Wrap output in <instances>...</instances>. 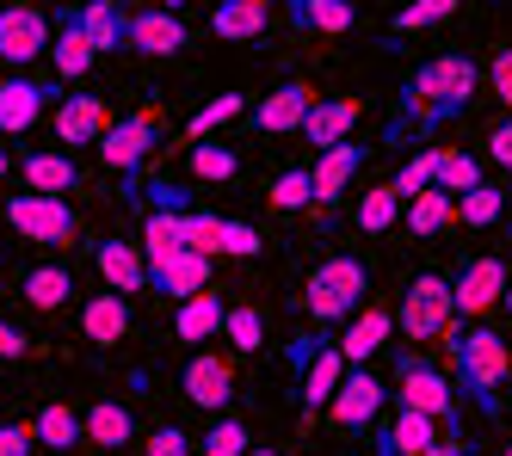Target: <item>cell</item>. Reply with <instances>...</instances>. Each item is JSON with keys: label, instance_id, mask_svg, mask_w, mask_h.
I'll list each match as a JSON object with an SVG mask.
<instances>
[{"label": "cell", "instance_id": "1", "mask_svg": "<svg viewBox=\"0 0 512 456\" xmlns=\"http://www.w3.org/2000/svg\"><path fill=\"white\" fill-rule=\"evenodd\" d=\"M475 87H482V68H475L469 56H432L408 74V87H401V111H395V124L389 136H401L414 124V136H432V130H445L451 118H463V111L475 105Z\"/></svg>", "mask_w": 512, "mask_h": 456}, {"label": "cell", "instance_id": "2", "mask_svg": "<svg viewBox=\"0 0 512 456\" xmlns=\"http://www.w3.org/2000/svg\"><path fill=\"white\" fill-rule=\"evenodd\" d=\"M445 346H451V364H457V389H469V401L494 420V413H500V383L512 376L506 339L494 327H463V321H451Z\"/></svg>", "mask_w": 512, "mask_h": 456}, {"label": "cell", "instance_id": "3", "mask_svg": "<svg viewBox=\"0 0 512 456\" xmlns=\"http://www.w3.org/2000/svg\"><path fill=\"white\" fill-rule=\"evenodd\" d=\"M303 302H309L315 327H340V321H352V315L364 309V302H371V265H364V259H352V253L321 259L315 272H309V290H303Z\"/></svg>", "mask_w": 512, "mask_h": 456}, {"label": "cell", "instance_id": "4", "mask_svg": "<svg viewBox=\"0 0 512 456\" xmlns=\"http://www.w3.org/2000/svg\"><path fill=\"white\" fill-rule=\"evenodd\" d=\"M395 395L408 413H426V420L445 426V438H463V407H457V389L445 370H432L420 352H401L395 358Z\"/></svg>", "mask_w": 512, "mask_h": 456}, {"label": "cell", "instance_id": "5", "mask_svg": "<svg viewBox=\"0 0 512 456\" xmlns=\"http://www.w3.org/2000/svg\"><path fill=\"white\" fill-rule=\"evenodd\" d=\"M457 321V302H451V284L438 272H420L408 290H401V309H395V327L414 339V346H426V339H445Z\"/></svg>", "mask_w": 512, "mask_h": 456}, {"label": "cell", "instance_id": "6", "mask_svg": "<svg viewBox=\"0 0 512 456\" xmlns=\"http://www.w3.org/2000/svg\"><path fill=\"white\" fill-rule=\"evenodd\" d=\"M7 222L19 228V241L31 247H68L81 235V216L68 198H44V192H13L7 198Z\"/></svg>", "mask_w": 512, "mask_h": 456}, {"label": "cell", "instance_id": "7", "mask_svg": "<svg viewBox=\"0 0 512 456\" xmlns=\"http://www.w3.org/2000/svg\"><path fill=\"white\" fill-rule=\"evenodd\" d=\"M155 148H161V118L155 111H130V118H118L112 130H105L99 161L124 179V198H136V173H142V161H149Z\"/></svg>", "mask_w": 512, "mask_h": 456}, {"label": "cell", "instance_id": "8", "mask_svg": "<svg viewBox=\"0 0 512 456\" xmlns=\"http://www.w3.org/2000/svg\"><path fill=\"white\" fill-rule=\"evenodd\" d=\"M50 44H56V31H50V13L38 7V0H13V7H0V62L31 68Z\"/></svg>", "mask_w": 512, "mask_h": 456}, {"label": "cell", "instance_id": "9", "mask_svg": "<svg viewBox=\"0 0 512 456\" xmlns=\"http://www.w3.org/2000/svg\"><path fill=\"white\" fill-rule=\"evenodd\" d=\"M500 296H506V265H500L494 253L469 259L463 272L451 278V302H457V321H475V315H488Z\"/></svg>", "mask_w": 512, "mask_h": 456}, {"label": "cell", "instance_id": "10", "mask_svg": "<svg viewBox=\"0 0 512 456\" xmlns=\"http://www.w3.org/2000/svg\"><path fill=\"white\" fill-rule=\"evenodd\" d=\"M179 389H186L192 407L223 413V407L235 401V364H229V358H216V352H198L186 370H179Z\"/></svg>", "mask_w": 512, "mask_h": 456}, {"label": "cell", "instance_id": "11", "mask_svg": "<svg viewBox=\"0 0 512 456\" xmlns=\"http://www.w3.org/2000/svg\"><path fill=\"white\" fill-rule=\"evenodd\" d=\"M56 142H68V155H75L81 142H105V130H112V111H105L99 93H68L56 105Z\"/></svg>", "mask_w": 512, "mask_h": 456}, {"label": "cell", "instance_id": "12", "mask_svg": "<svg viewBox=\"0 0 512 456\" xmlns=\"http://www.w3.org/2000/svg\"><path fill=\"white\" fill-rule=\"evenodd\" d=\"M383 395H389V389L377 383L371 370H346V383H340V395L327 401V420H334V426H346V432H364V426L377 420V407H383Z\"/></svg>", "mask_w": 512, "mask_h": 456}, {"label": "cell", "instance_id": "13", "mask_svg": "<svg viewBox=\"0 0 512 456\" xmlns=\"http://www.w3.org/2000/svg\"><path fill=\"white\" fill-rule=\"evenodd\" d=\"M364 155H371V148L364 142H340V148H327V155H315V204L321 210H334L340 198H346V185L364 173Z\"/></svg>", "mask_w": 512, "mask_h": 456}, {"label": "cell", "instance_id": "14", "mask_svg": "<svg viewBox=\"0 0 512 456\" xmlns=\"http://www.w3.org/2000/svg\"><path fill=\"white\" fill-rule=\"evenodd\" d=\"M309 105H315V93L303 81H284V87H272L260 105H253L247 118H253V130H266V136H290V130H303Z\"/></svg>", "mask_w": 512, "mask_h": 456}, {"label": "cell", "instance_id": "15", "mask_svg": "<svg viewBox=\"0 0 512 456\" xmlns=\"http://www.w3.org/2000/svg\"><path fill=\"white\" fill-rule=\"evenodd\" d=\"M389 333H395V315L377 309V302H364V309L346 321V333H340V358H346V370H364V358H377V352L389 346Z\"/></svg>", "mask_w": 512, "mask_h": 456}, {"label": "cell", "instance_id": "16", "mask_svg": "<svg viewBox=\"0 0 512 456\" xmlns=\"http://www.w3.org/2000/svg\"><path fill=\"white\" fill-rule=\"evenodd\" d=\"M149 290H161V296H173V302H192L198 290H210V253L179 247L173 259L149 265Z\"/></svg>", "mask_w": 512, "mask_h": 456}, {"label": "cell", "instance_id": "17", "mask_svg": "<svg viewBox=\"0 0 512 456\" xmlns=\"http://www.w3.org/2000/svg\"><path fill=\"white\" fill-rule=\"evenodd\" d=\"M124 50H142V56H179V50H186V25H179V13H161V7L130 13V25H124Z\"/></svg>", "mask_w": 512, "mask_h": 456}, {"label": "cell", "instance_id": "18", "mask_svg": "<svg viewBox=\"0 0 512 456\" xmlns=\"http://www.w3.org/2000/svg\"><path fill=\"white\" fill-rule=\"evenodd\" d=\"M93 265H99L105 290H118V296L149 290V259H142L136 241H99V247H93Z\"/></svg>", "mask_w": 512, "mask_h": 456}, {"label": "cell", "instance_id": "19", "mask_svg": "<svg viewBox=\"0 0 512 456\" xmlns=\"http://www.w3.org/2000/svg\"><path fill=\"white\" fill-rule=\"evenodd\" d=\"M19 179H25V192L62 198V192H75V185H81V167H75V155H68V148H38V155L19 161Z\"/></svg>", "mask_w": 512, "mask_h": 456}, {"label": "cell", "instance_id": "20", "mask_svg": "<svg viewBox=\"0 0 512 456\" xmlns=\"http://www.w3.org/2000/svg\"><path fill=\"white\" fill-rule=\"evenodd\" d=\"M44 99H50L44 81H25V74L0 81V136H25L31 124L44 118Z\"/></svg>", "mask_w": 512, "mask_h": 456}, {"label": "cell", "instance_id": "21", "mask_svg": "<svg viewBox=\"0 0 512 456\" xmlns=\"http://www.w3.org/2000/svg\"><path fill=\"white\" fill-rule=\"evenodd\" d=\"M358 118H364V105H358V99H315L297 136H309L321 155H327V148H340V142L352 136V124H358Z\"/></svg>", "mask_w": 512, "mask_h": 456}, {"label": "cell", "instance_id": "22", "mask_svg": "<svg viewBox=\"0 0 512 456\" xmlns=\"http://www.w3.org/2000/svg\"><path fill=\"white\" fill-rule=\"evenodd\" d=\"M81 333L93 339V346H118V339H130V296L118 290H99L81 302Z\"/></svg>", "mask_w": 512, "mask_h": 456}, {"label": "cell", "instance_id": "23", "mask_svg": "<svg viewBox=\"0 0 512 456\" xmlns=\"http://www.w3.org/2000/svg\"><path fill=\"white\" fill-rule=\"evenodd\" d=\"M266 19H272V0H216L210 31L229 37V44H253V37H266Z\"/></svg>", "mask_w": 512, "mask_h": 456}, {"label": "cell", "instance_id": "24", "mask_svg": "<svg viewBox=\"0 0 512 456\" xmlns=\"http://www.w3.org/2000/svg\"><path fill=\"white\" fill-rule=\"evenodd\" d=\"M229 321V302L216 296V290H198L192 302H179V315H173V339H186V346H198V339H216Z\"/></svg>", "mask_w": 512, "mask_h": 456}, {"label": "cell", "instance_id": "25", "mask_svg": "<svg viewBox=\"0 0 512 456\" xmlns=\"http://www.w3.org/2000/svg\"><path fill=\"white\" fill-rule=\"evenodd\" d=\"M340 383H346V358H340V346H321L315 358H309V370H303V413L315 420V407H327L340 395Z\"/></svg>", "mask_w": 512, "mask_h": 456}, {"label": "cell", "instance_id": "26", "mask_svg": "<svg viewBox=\"0 0 512 456\" xmlns=\"http://www.w3.org/2000/svg\"><path fill=\"white\" fill-rule=\"evenodd\" d=\"M31 438H38L44 450H75V444L87 438V420H81L68 401H44L38 420H31Z\"/></svg>", "mask_w": 512, "mask_h": 456}, {"label": "cell", "instance_id": "27", "mask_svg": "<svg viewBox=\"0 0 512 456\" xmlns=\"http://www.w3.org/2000/svg\"><path fill=\"white\" fill-rule=\"evenodd\" d=\"M383 444L401 450V456H432L438 444H445V426L426 420V413H408V407H401L395 420H389V432H383Z\"/></svg>", "mask_w": 512, "mask_h": 456}, {"label": "cell", "instance_id": "28", "mask_svg": "<svg viewBox=\"0 0 512 456\" xmlns=\"http://www.w3.org/2000/svg\"><path fill=\"white\" fill-rule=\"evenodd\" d=\"M75 13H81V31H87V44H93L99 56L124 50V25H130V13L118 7V0H87V7H75Z\"/></svg>", "mask_w": 512, "mask_h": 456}, {"label": "cell", "instance_id": "29", "mask_svg": "<svg viewBox=\"0 0 512 456\" xmlns=\"http://www.w3.org/2000/svg\"><path fill=\"white\" fill-rule=\"evenodd\" d=\"M93 44H87V31H81V13H62V31H56V44H50V62L62 81H81V74L93 68Z\"/></svg>", "mask_w": 512, "mask_h": 456}, {"label": "cell", "instance_id": "30", "mask_svg": "<svg viewBox=\"0 0 512 456\" xmlns=\"http://www.w3.org/2000/svg\"><path fill=\"white\" fill-rule=\"evenodd\" d=\"M81 420H87V444H99V450H124L136 438V420L124 401H93Z\"/></svg>", "mask_w": 512, "mask_h": 456}, {"label": "cell", "instance_id": "31", "mask_svg": "<svg viewBox=\"0 0 512 456\" xmlns=\"http://www.w3.org/2000/svg\"><path fill=\"white\" fill-rule=\"evenodd\" d=\"M19 290H25V302H31V309L56 315L62 302H68V290H75V272H68V265H31V272L19 278Z\"/></svg>", "mask_w": 512, "mask_h": 456}, {"label": "cell", "instance_id": "32", "mask_svg": "<svg viewBox=\"0 0 512 456\" xmlns=\"http://www.w3.org/2000/svg\"><path fill=\"white\" fill-rule=\"evenodd\" d=\"M457 222V198L451 192H420L414 204H408V228H414V241H432V235H445V228Z\"/></svg>", "mask_w": 512, "mask_h": 456}, {"label": "cell", "instance_id": "33", "mask_svg": "<svg viewBox=\"0 0 512 456\" xmlns=\"http://www.w3.org/2000/svg\"><path fill=\"white\" fill-rule=\"evenodd\" d=\"M290 19H297L303 31H352L358 13H352V0H290Z\"/></svg>", "mask_w": 512, "mask_h": 456}, {"label": "cell", "instance_id": "34", "mask_svg": "<svg viewBox=\"0 0 512 456\" xmlns=\"http://www.w3.org/2000/svg\"><path fill=\"white\" fill-rule=\"evenodd\" d=\"M352 222L364 228V235H383V228H395V222H401V192H395V185H371V192L358 198Z\"/></svg>", "mask_w": 512, "mask_h": 456}, {"label": "cell", "instance_id": "35", "mask_svg": "<svg viewBox=\"0 0 512 456\" xmlns=\"http://www.w3.org/2000/svg\"><path fill=\"white\" fill-rule=\"evenodd\" d=\"M475 185H488L482 179V161H475L469 148H445V155H438V192L463 198V192H475Z\"/></svg>", "mask_w": 512, "mask_h": 456}, {"label": "cell", "instance_id": "36", "mask_svg": "<svg viewBox=\"0 0 512 456\" xmlns=\"http://www.w3.org/2000/svg\"><path fill=\"white\" fill-rule=\"evenodd\" d=\"M179 253V216L173 210H142V259L161 265Z\"/></svg>", "mask_w": 512, "mask_h": 456}, {"label": "cell", "instance_id": "37", "mask_svg": "<svg viewBox=\"0 0 512 456\" xmlns=\"http://www.w3.org/2000/svg\"><path fill=\"white\" fill-rule=\"evenodd\" d=\"M223 339L235 352H260L266 346V315L253 302H229V321H223Z\"/></svg>", "mask_w": 512, "mask_h": 456}, {"label": "cell", "instance_id": "38", "mask_svg": "<svg viewBox=\"0 0 512 456\" xmlns=\"http://www.w3.org/2000/svg\"><path fill=\"white\" fill-rule=\"evenodd\" d=\"M235 118H247V93H216V99L198 111V118L186 124V136H192V142H204L210 130H223V124H235Z\"/></svg>", "mask_w": 512, "mask_h": 456}, {"label": "cell", "instance_id": "39", "mask_svg": "<svg viewBox=\"0 0 512 456\" xmlns=\"http://www.w3.org/2000/svg\"><path fill=\"white\" fill-rule=\"evenodd\" d=\"M315 204V173L309 167H284L278 179H272V210H309Z\"/></svg>", "mask_w": 512, "mask_h": 456}, {"label": "cell", "instance_id": "40", "mask_svg": "<svg viewBox=\"0 0 512 456\" xmlns=\"http://www.w3.org/2000/svg\"><path fill=\"white\" fill-rule=\"evenodd\" d=\"M500 210H506V192H500V185H475V192L457 198V222H469V228H494Z\"/></svg>", "mask_w": 512, "mask_h": 456}, {"label": "cell", "instance_id": "41", "mask_svg": "<svg viewBox=\"0 0 512 456\" xmlns=\"http://www.w3.org/2000/svg\"><path fill=\"white\" fill-rule=\"evenodd\" d=\"M438 155H445V148H420V155H414L408 167H401V173H395L389 185H395V192L414 204L420 192H432V185H438Z\"/></svg>", "mask_w": 512, "mask_h": 456}, {"label": "cell", "instance_id": "42", "mask_svg": "<svg viewBox=\"0 0 512 456\" xmlns=\"http://www.w3.org/2000/svg\"><path fill=\"white\" fill-rule=\"evenodd\" d=\"M260 228L253 222H235V216H223V228H216V259H260Z\"/></svg>", "mask_w": 512, "mask_h": 456}, {"label": "cell", "instance_id": "43", "mask_svg": "<svg viewBox=\"0 0 512 456\" xmlns=\"http://www.w3.org/2000/svg\"><path fill=\"white\" fill-rule=\"evenodd\" d=\"M192 173L210 179V185H223V179L241 173V155H235V148H223V142H198L192 148Z\"/></svg>", "mask_w": 512, "mask_h": 456}, {"label": "cell", "instance_id": "44", "mask_svg": "<svg viewBox=\"0 0 512 456\" xmlns=\"http://www.w3.org/2000/svg\"><path fill=\"white\" fill-rule=\"evenodd\" d=\"M216 228H223V216L186 210V216H179V247H192V253H210V259H216Z\"/></svg>", "mask_w": 512, "mask_h": 456}, {"label": "cell", "instance_id": "45", "mask_svg": "<svg viewBox=\"0 0 512 456\" xmlns=\"http://www.w3.org/2000/svg\"><path fill=\"white\" fill-rule=\"evenodd\" d=\"M253 450V432L241 420H210L204 432V456H247Z\"/></svg>", "mask_w": 512, "mask_h": 456}, {"label": "cell", "instance_id": "46", "mask_svg": "<svg viewBox=\"0 0 512 456\" xmlns=\"http://www.w3.org/2000/svg\"><path fill=\"white\" fill-rule=\"evenodd\" d=\"M451 13H457V0H408V7H401L389 25H395V31H426V25H445Z\"/></svg>", "mask_w": 512, "mask_h": 456}, {"label": "cell", "instance_id": "47", "mask_svg": "<svg viewBox=\"0 0 512 456\" xmlns=\"http://www.w3.org/2000/svg\"><path fill=\"white\" fill-rule=\"evenodd\" d=\"M142 192H149V210H173V216L198 210V204H192V192H186V185H173V179H155V185H142Z\"/></svg>", "mask_w": 512, "mask_h": 456}, {"label": "cell", "instance_id": "48", "mask_svg": "<svg viewBox=\"0 0 512 456\" xmlns=\"http://www.w3.org/2000/svg\"><path fill=\"white\" fill-rule=\"evenodd\" d=\"M488 87H494V99L512 111V44H506V50H494V62H488Z\"/></svg>", "mask_w": 512, "mask_h": 456}, {"label": "cell", "instance_id": "49", "mask_svg": "<svg viewBox=\"0 0 512 456\" xmlns=\"http://www.w3.org/2000/svg\"><path fill=\"white\" fill-rule=\"evenodd\" d=\"M149 456H192V438L179 426H161V432H149Z\"/></svg>", "mask_w": 512, "mask_h": 456}, {"label": "cell", "instance_id": "50", "mask_svg": "<svg viewBox=\"0 0 512 456\" xmlns=\"http://www.w3.org/2000/svg\"><path fill=\"white\" fill-rule=\"evenodd\" d=\"M488 161H494V167H506V173H512V118H506V124H494V130H488Z\"/></svg>", "mask_w": 512, "mask_h": 456}, {"label": "cell", "instance_id": "51", "mask_svg": "<svg viewBox=\"0 0 512 456\" xmlns=\"http://www.w3.org/2000/svg\"><path fill=\"white\" fill-rule=\"evenodd\" d=\"M31 450H38L31 426H0V456H31Z\"/></svg>", "mask_w": 512, "mask_h": 456}, {"label": "cell", "instance_id": "52", "mask_svg": "<svg viewBox=\"0 0 512 456\" xmlns=\"http://www.w3.org/2000/svg\"><path fill=\"white\" fill-rule=\"evenodd\" d=\"M25 352H31V339L13 321H0V358H25Z\"/></svg>", "mask_w": 512, "mask_h": 456}, {"label": "cell", "instance_id": "53", "mask_svg": "<svg viewBox=\"0 0 512 456\" xmlns=\"http://www.w3.org/2000/svg\"><path fill=\"white\" fill-rule=\"evenodd\" d=\"M432 456H469V444H463V438H445V444H438Z\"/></svg>", "mask_w": 512, "mask_h": 456}, {"label": "cell", "instance_id": "54", "mask_svg": "<svg viewBox=\"0 0 512 456\" xmlns=\"http://www.w3.org/2000/svg\"><path fill=\"white\" fill-rule=\"evenodd\" d=\"M155 7H161V13H179V7H192V0H155Z\"/></svg>", "mask_w": 512, "mask_h": 456}, {"label": "cell", "instance_id": "55", "mask_svg": "<svg viewBox=\"0 0 512 456\" xmlns=\"http://www.w3.org/2000/svg\"><path fill=\"white\" fill-rule=\"evenodd\" d=\"M247 456H278V450H272V444H253V450H247Z\"/></svg>", "mask_w": 512, "mask_h": 456}, {"label": "cell", "instance_id": "56", "mask_svg": "<svg viewBox=\"0 0 512 456\" xmlns=\"http://www.w3.org/2000/svg\"><path fill=\"white\" fill-rule=\"evenodd\" d=\"M13 173V161H7V148H0V179H7Z\"/></svg>", "mask_w": 512, "mask_h": 456}, {"label": "cell", "instance_id": "57", "mask_svg": "<svg viewBox=\"0 0 512 456\" xmlns=\"http://www.w3.org/2000/svg\"><path fill=\"white\" fill-rule=\"evenodd\" d=\"M377 456H401V450H389V444H383V438H377Z\"/></svg>", "mask_w": 512, "mask_h": 456}, {"label": "cell", "instance_id": "58", "mask_svg": "<svg viewBox=\"0 0 512 456\" xmlns=\"http://www.w3.org/2000/svg\"><path fill=\"white\" fill-rule=\"evenodd\" d=\"M500 302H506V309H512V278H506V296H500Z\"/></svg>", "mask_w": 512, "mask_h": 456}, {"label": "cell", "instance_id": "59", "mask_svg": "<svg viewBox=\"0 0 512 456\" xmlns=\"http://www.w3.org/2000/svg\"><path fill=\"white\" fill-rule=\"evenodd\" d=\"M500 456H512V444H506V450H500Z\"/></svg>", "mask_w": 512, "mask_h": 456}]
</instances>
